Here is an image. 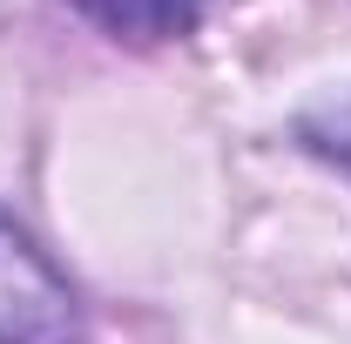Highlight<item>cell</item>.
<instances>
[{
  "instance_id": "1",
  "label": "cell",
  "mask_w": 351,
  "mask_h": 344,
  "mask_svg": "<svg viewBox=\"0 0 351 344\" xmlns=\"http://www.w3.org/2000/svg\"><path fill=\"white\" fill-rule=\"evenodd\" d=\"M88 310L41 243L0 210V344H82Z\"/></svg>"
},
{
  "instance_id": "2",
  "label": "cell",
  "mask_w": 351,
  "mask_h": 344,
  "mask_svg": "<svg viewBox=\"0 0 351 344\" xmlns=\"http://www.w3.org/2000/svg\"><path fill=\"white\" fill-rule=\"evenodd\" d=\"M68 14H82L88 27H101L108 41L129 47H156V41H182L203 27L210 0H61Z\"/></svg>"
}]
</instances>
